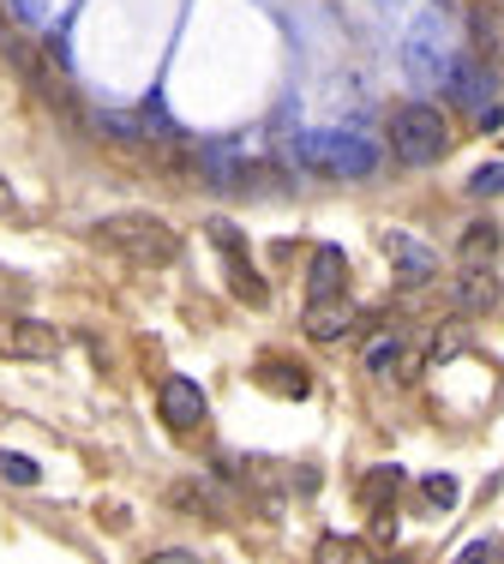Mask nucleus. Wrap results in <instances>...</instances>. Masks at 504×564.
Listing matches in <instances>:
<instances>
[{"mask_svg":"<svg viewBox=\"0 0 504 564\" xmlns=\"http://www.w3.org/2000/svg\"><path fill=\"white\" fill-rule=\"evenodd\" d=\"M462 348H469V337H462V330H457V325H445V330H439V337H432V360H457V355H462Z\"/></svg>","mask_w":504,"mask_h":564,"instance_id":"obj_19","label":"nucleus"},{"mask_svg":"<svg viewBox=\"0 0 504 564\" xmlns=\"http://www.w3.org/2000/svg\"><path fill=\"white\" fill-rule=\"evenodd\" d=\"M504 193V163H486V169H474V181H469V198H498Z\"/></svg>","mask_w":504,"mask_h":564,"instance_id":"obj_18","label":"nucleus"},{"mask_svg":"<svg viewBox=\"0 0 504 564\" xmlns=\"http://www.w3.org/2000/svg\"><path fill=\"white\" fill-rule=\"evenodd\" d=\"M396 487H403V475H396L391 463H384V468H373V475H366V499H373V505H391V499H396Z\"/></svg>","mask_w":504,"mask_h":564,"instance_id":"obj_17","label":"nucleus"},{"mask_svg":"<svg viewBox=\"0 0 504 564\" xmlns=\"http://www.w3.org/2000/svg\"><path fill=\"white\" fill-rule=\"evenodd\" d=\"M379 247L391 252V271H396V282H403V289H420V282H432V271H439V259H432L427 240L403 235V228H384Z\"/></svg>","mask_w":504,"mask_h":564,"instance_id":"obj_7","label":"nucleus"},{"mask_svg":"<svg viewBox=\"0 0 504 564\" xmlns=\"http://www.w3.org/2000/svg\"><path fill=\"white\" fill-rule=\"evenodd\" d=\"M300 156H307V169L337 174V181H361L379 163V151L354 132H313V139H300Z\"/></svg>","mask_w":504,"mask_h":564,"instance_id":"obj_3","label":"nucleus"},{"mask_svg":"<svg viewBox=\"0 0 504 564\" xmlns=\"http://www.w3.org/2000/svg\"><path fill=\"white\" fill-rule=\"evenodd\" d=\"M450 97L462 102V109H469V120L481 132H493L498 127V73L493 66H481V61H457L450 66Z\"/></svg>","mask_w":504,"mask_h":564,"instance_id":"obj_4","label":"nucleus"},{"mask_svg":"<svg viewBox=\"0 0 504 564\" xmlns=\"http://www.w3.org/2000/svg\"><path fill=\"white\" fill-rule=\"evenodd\" d=\"M90 240H97L102 252H121L132 264H175L180 259V235L168 223L156 217H139V210H127V217H102L90 228Z\"/></svg>","mask_w":504,"mask_h":564,"instance_id":"obj_1","label":"nucleus"},{"mask_svg":"<svg viewBox=\"0 0 504 564\" xmlns=\"http://www.w3.org/2000/svg\"><path fill=\"white\" fill-rule=\"evenodd\" d=\"M366 372H373V379H391V384H408L420 372V348L408 337H396V330H379V337L366 343Z\"/></svg>","mask_w":504,"mask_h":564,"instance_id":"obj_8","label":"nucleus"},{"mask_svg":"<svg viewBox=\"0 0 504 564\" xmlns=\"http://www.w3.org/2000/svg\"><path fill=\"white\" fill-rule=\"evenodd\" d=\"M342 282H349V259H342L337 247H318L313 252V276H307V301H318V294H342Z\"/></svg>","mask_w":504,"mask_h":564,"instance_id":"obj_14","label":"nucleus"},{"mask_svg":"<svg viewBox=\"0 0 504 564\" xmlns=\"http://www.w3.org/2000/svg\"><path fill=\"white\" fill-rule=\"evenodd\" d=\"M457 252H462L469 264H486V259L498 252V228H493V223H469V228H462V240H457Z\"/></svg>","mask_w":504,"mask_h":564,"instance_id":"obj_15","label":"nucleus"},{"mask_svg":"<svg viewBox=\"0 0 504 564\" xmlns=\"http://www.w3.org/2000/svg\"><path fill=\"white\" fill-rule=\"evenodd\" d=\"M12 210H19V198H12V186L0 181V217H12Z\"/></svg>","mask_w":504,"mask_h":564,"instance_id":"obj_22","label":"nucleus"},{"mask_svg":"<svg viewBox=\"0 0 504 564\" xmlns=\"http://www.w3.org/2000/svg\"><path fill=\"white\" fill-rule=\"evenodd\" d=\"M391 151H396V163H408V169L445 163V151H450L445 115L432 109V102H408V109H396L391 115Z\"/></svg>","mask_w":504,"mask_h":564,"instance_id":"obj_2","label":"nucleus"},{"mask_svg":"<svg viewBox=\"0 0 504 564\" xmlns=\"http://www.w3.org/2000/svg\"><path fill=\"white\" fill-rule=\"evenodd\" d=\"M210 240L222 247V264H229V282L241 289V301H246V306H264V301H271V289H264V276L246 264V240H241V228H229V223L217 217V223H210Z\"/></svg>","mask_w":504,"mask_h":564,"instance_id":"obj_6","label":"nucleus"},{"mask_svg":"<svg viewBox=\"0 0 504 564\" xmlns=\"http://www.w3.org/2000/svg\"><path fill=\"white\" fill-rule=\"evenodd\" d=\"M498 294H504V289H498V276L486 271V264H481V271L469 264V271L450 282V301H457V313H493Z\"/></svg>","mask_w":504,"mask_h":564,"instance_id":"obj_12","label":"nucleus"},{"mask_svg":"<svg viewBox=\"0 0 504 564\" xmlns=\"http://www.w3.org/2000/svg\"><path fill=\"white\" fill-rule=\"evenodd\" d=\"M55 348H61V337H55V325H43V318H12V325H7V355L48 360Z\"/></svg>","mask_w":504,"mask_h":564,"instance_id":"obj_13","label":"nucleus"},{"mask_svg":"<svg viewBox=\"0 0 504 564\" xmlns=\"http://www.w3.org/2000/svg\"><path fill=\"white\" fill-rule=\"evenodd\" d=\"M0 480H12V487H36L43 468H36L31 456H19V451H0Z\"/></svg>","mask_w":504,"mask_h":564,"instance_id":"obj_16","label":"nucleus"},{"mask_svg":"<svg viewBox=\"0 0 504 564\" xmlns=\"http://www.w3.org/2000/svg\"><path fill=\"white\" fill-rule=\"evenodd\" d=\"M163 421L175 426V433H198V426H205V391H198L193 379H168L163 384Z\"/></svg>","mask_w":504,"mask_h":564,"instance_id":"obj_11","label":"nucleus"},{"mask_svg":"<svg viewBox=\"0 0 504 564\" xmlns=\"http://www.w3.org/2000/svg\"><path fill=\"white\" fill-rule=\"evenodd\" d=\"M462 31H469L474 61L493 66V73H504V0H469Z\"/></svg>","mask_w":504,"mask_h":564,"instance_id":"obj_5","label":"nucleus"},{"mask_svg":"<svg viewBox=\"0 0 504 564\" xmlns=\"http://www.w3.org/2000/svg\"><path fill=\"white\" fill-rule=\"evenodd\" d=\"M349 325H354V301H349V294H318V301H307V313H300V330H307L313 343L349 337Z\"/></svg>","mask_w":504,"mask_h":564,"instance_id":"obj_10","label":"nucleus"},{"mask_svg":"<svg viewBox=\"0 0 504 564\" xmlns=\"http://www.w3.org/2000/svg\"><path fill=\"white\" fill-rule=\"evenodd\" d=\"M427 492H432V505H457V480H450V475H432Z\"/></svg>","mask_w":504,"mask_h":564,"instance_id":"obj_21","label":"nucleus"},{"mask_svg":"<svg viewBox=\"0 0 504 564\" xmlns=\"http://www.w3.org/2000/svg\"><path fill=\"white\" fill-rule=\"evenodd\" d=\"M259 379H271V384H288L295 397H307V372H300V367H276V360H271V367H264Z\"/></svg>","mask_w":504,"mask_h":564,"instance_id":"obj_20","label":"nucleus"},{"mask_svg":"<svg viewBox=\"0 0 504 564\" xmlns=\"http://www.w3.org/2000/svg\"><path fill=\"white\" fill-rule=\"evenodd\" d=\"M408 78H415V85H427V90L450 85V61H445V48H439V24H432V19L408 36Z\"/></svg>","mask_w":504,"mask_h":564,"instance_id":"obj_9","label":"nucleus"}]
</instances>
